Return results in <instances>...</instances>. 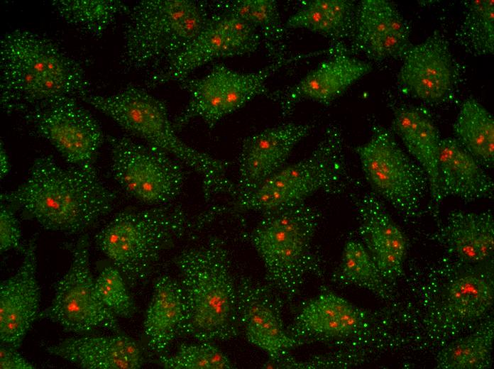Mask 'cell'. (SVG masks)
<instances>
[{
	"label": "cell",
	"mask_w": 494,
	"mask_h": 369,
	"mask_svg": "<svg viewBox=\"0 0 494 369\" xmlns=\"http://www.w3.org/2000/svg\"><path fill=\"white\" fill-rule=\"evenodd\" d=\"M116 197L96 169L63 168L51 155H41L33 162L26 180L1 193L0 199L45 229L75 234L108 214Z\"/></svg>",
	"instance_id": "obj_1"
},
{
	"label": "cell",
	"mask_w": 494,
	"mask_h": 369,
	"mask_svg": "<svg viewBox=\"0 0 494 369\" xmlns=\"http://www.w3.org/2000/svg\"><path fill=\"white\" fill-rule=\"evenodd\" d=\"M91 94L82 66L50 40L16 29L0 40V104L8 114H21L62 97L79 99Z\"/></svg>",
	"instance_id": "obj_2"
},
{
	"label": "cell",
	"mask_w": 494,
	"mask_h": 369,
	"mask_svg": "<svg viewBox=\"0 0 494 369\" xmlns=\"http://www.w3.org/2000/svg\"><path fill=\"white\" fill-rule=\"evenodd\" d=\"M226 211L216 206L195 217L180 205L164 204L117 214L95 236L99 250L135 288L150 276L163 252L175 241Z\"/></svg>",
	"instance_id": "obj_3"
},
{
	"label": "cell",
	"mask_w": 494,
	"mask_h": 369,
	"mask_svg": "<svg viewBox=\"0 0 494 369\" xmlns=\"http://www.w3.org/2000/svg\"><path fill=\"white\" fill-rule=\"evenodd\" d=\"M186 304L181 335L197 342L225 341L236 337V281L224 241L211 236L205 243L186 249L174 259Z\"/></svg>",
	"instance_id": "obj_4"
},
{
	"label": "cell",
	"mask_w": 494,
	"mask_h": 369,
	"mask_svg": "<svg viewBox=\"0 0 494 369\" xmlns=\"http://www.w3.org/2000/svg\"><path fill=\"white\" fill-rule=\"evenodd\" d=\"M108 116L126 131L148 145L172 155L192 168L202 178L204 197L237 195L236 184L226 176L229 163L184 143L175 133L167 104L146 89L128 85L109 96L89 94L80 99Z\"/></svg>",
	"instance_id": "obj_5"
},
{
	"label": "cell",
	"mask_w": 494,
	"mask_h": 369,
	"mask_svg": "<svg viewBox=\"0 0 494 369\" xmlns=\"http://www.w3.org/2000/svg\"><path fill=\"white\" fill-rule=\"evenodd\" d=\"M126 13L123 70L153 74L173 62L192 43L207 23L211 10L205 1L143 0Z\"/></svg>",
	"instance_id": "obj_6"
},
{
	"label": "cell",
	"mask_w": 494,
	"mask_h": 369,
	"mask_svg": "<svg viewBox=\"0 0 494 369\" xmlns=\"http://www.w3.org/2000/svg\"><path fill=\"white\" fill-rule=\"evenodd\" d=\"M321 214L304 202L263 214L248 239L260 257L265 284L285 302L300 294L308 275H324L313 238Z\"/></svg>",
	"instance_id": "obj_7"
},
{
	"label": "cell",
	"mask_w": 494,
	"mask_h": 369,
	"mask_svg": "<svg viewBox=\"0 0 494 369\" xmlns=\"http://www.w3.org/2000/svg\"><path fill=\"white\" fill-rule=\"evenodd\" d=\"M348 180L341 131L329 125L307 158L284 166L252 192L236 197L233 208L266 214L303 203L319 191L341 193Z\"/></svg>",
	"instance_id": "obj_8"
},
{
	"label": "cell",
	"mask_w": 494,
	"mask_h": 369,
	"mask_svg": "<svg viewBox=\"0 0 494 369\" xmlns=\"http://www.w3.org/2000/svg\"><path fill=\"white\" fill-rule=\"evenodd\" d=\"M354 150L373 192L405 218L417 217L429 192V180L422 168L402 148L393 133L375 124L369 140Z\"/></svg>",
	"instance_id": "obj_9"
},
{
	"label": "cell",
	"mask_w": 494,
	"mask_h": 369,
	"mask_svg": "<svg viewBox=\"0 0 494 369\" xmlns=\"http://www.w3.org/2000/svg\"><path fill=\"white\" fill-rule=\"evenodd\" d=\"M286 62H273L256 72H241L223 64L215 65L202 78H185L180 87L190 95L185 109L172 121L176 131L192 119H202L209 128L219 120L243 106L257 96L270 99L267 80Z\"/></svg>",
	"instance_id": "obj_10"
},
{
	"label": "cell",
	"mask_w": 494,
	"mask_h": 369,
	"mask_svg": "<svg viewBox=\"0 0 494 369\" xmlns=\"http://www.w3.org/2000/svg\"><path fill=\"white\" fill-rule=\"evenodd\" d=\"M106 140L112 175L128 194L146 204L164 205L180 194L185 171L168 154L126 136H107Z\"/></svg>",
	"instance_id": "obj_11"
},
{
	"label": "cell",
	"mask_w": 494,
	"mask_h": 369,
	"mask_svg": "<svg viewBox=\"0 0 494 369\" xmlns=\"http://www.w3.org/2000/svg\"><path fill=\"white\" fill-rule=\"evenodd\" d=\"M89 247L87 235L79 238L72 249L69 270L57 282L50 305L40 312L38 319H48L64 331L77 334L97 329L119 334L116 316L97 294L90 270Z\"/></svg>",
	"instance_id": "obj_12"
},
{
	"label": "cell",
	"mask_w": 494,
	"mask_h": 369,
	"mask_svg": "<svg viewBox=\"0 0 494 369\" xmlns=\"http://www.w3.org/2000/svg\"><path fill=\"white\" fill-rule=\"evenodd\" d=\"M77 99L62 97L20 114L72 167L95 169L104 137L98 121Z\"/></svg>",
	"instance_id": "obj_13"
},
{
	"label": "cell",
	"mask_w": 494,
	"mask_h": 369,
	"mask_svg": "<svg viewBox=\"0 0 494 369\" xmlns=\"http://www.w3.org/2000/svg\"><path fill=\"white\" fill-rule=\"evenodd\" d=\"M374 315L331 292L308 302L287 326L299 346L320 343L342 345L352 350L367 343L374 329Z\"/></svg>",
	"instance_id": "obj_14"
},
{
	"label": "cell",
	"mask_w": 494,
	"mask_h": 369,
	"mask_svg": "<svg viewBox=\"0 0 494 369\" xmlns=\"http://www.w3.org/2000/svg\"><path fill=\"white\" fill-rule=\"evenodd\" d=\"M261 39L255 28L237 16L211 11L207 23L192 43L173 62L151 74L146 85L153 88L180 82L212 60L252 53L258 50Z\"/></svg>",
	"instance_id": "obj_15"
},
{
	"label": "cell",
	"mask_w": 494,
	"mask_h": 369,
	"mask_svg": "<svg viewBox=\"0 0 494 369\" xmlns=\"http://www.w3.org/2000/svg\"><path fill=\"white\" fill-rule=\"evenodd\" d=\"M237 313L249 343L275 361L299 347L287 332L282 309L285 302L265 283L241 275L236 281Z\"/></svg>",
	"instance_id": "obj_16"
},
{
	"label": "cell",
	"mask_w": 494,
	"mask_h": 369,
	"mask_svg": "<svg viewBox=\"0 0 494 369\" xmlns=\"http://www.w3.org/2000/svg\"><path fill=\"white\" fill-rule=\"evenodd\" d=\"M456 82L455 64L444 35L434 31L424 40L412 45L397 75L400 89L430 104L449 99Z\"/></svg>",
	"instance_id": "obj_17"
},
{
	"label": "cell",
	"mask_w": 494,
	"mask_h": 369,
	"mask_svg": "<svg viewBox=\"0 0 494 369\" xmlns=\"http://www.w3.org/2000/svg\"><path fill=\"white\" fill-rule=\"evenodd\" d=\"M410 29L396 5L387 0L357 4L350 51L373 61L402 59L412 46Z\"/></svg>",
	"instance_id": "obj_18"
},
{
	"label": "cell",
	"mask_w": 494,
	"mask_h": 369,
	"mask_svg": "<svg viewBox=\"0 0 494 369\" xmlns=\"http://www.w3.org/2000/svg\"><path fill=\"white\" fill-rule=\"evenodd\" d=\"M313 128L311 123H288L246 138L238 159L237 197L252 192L282 168L296 145Z\"/></svg>",
	"instance_id": "obj_19"
},
{
	"label": "cell",
	"mask_w": 494,
	"mask_h": 369,
	"mask_svg": "<svg viewBox=\"0 0 494 369\" xmlns=\"http://www.w3.org/2000/svg\"><path fill=\"white\" fill-rule=\"evenodd\" d=\"M337 45L332 56L309 72L295 85L271 92L270 99L277 102L283 117L291 115L297 103L309 99L329 104L349 87L371 72V63L351 56Z\"/></svg>",
	"instance_id": "obj_20"
},
{
	"label": "cell",
	"mask_w": 494,
	"mask_h": 369,
	"mask_svg": "<svg viewBox=\"0 0 494 369\" xmlns=\"http://www.w3.org/2000/svg\"><path fill=\"white\" fill-rule=\"evenodd\" d=\"M35 241L23 250L13 275L0 284V340L18 348L40 314V291L36 278Z\"/></svg>",
	"instance_id": "obj_21"
},
{
	"label": "cell",
	"mask_w": 494,
	"mask_h": 369,
	"mask_svg": "<svg viewBox=\"0 0 494 369\" xmlns=\"http://www.w3.org/2000/svg\"><path fill=\"white\" fill-rule=\"evenodd\" d=\"M363 245L390 285L402 273L407 241L380 198L373 192L356 200Z\"/></svg>",
	"instance_id": "obj_22"
},
{
	"label": "cell",
	"mask_w": 494,
	"mask_h": 369,
	"mask_svg": "<svg viewBox=\"0 0 494 369\" xmlns=\"http://www.w3.org/2000/svg\"><path fill=\"white\" fill-rule=\"evenodd\" d=\"M46 351L84 369H137L145 362L140 346L119 334L70 338Z\"/></svg>",
	"instance_id": "obj_23"
},
{
	"label": "cell",
	"mask_w": 494,
	"mask_h": 369,
	"mask_svg": "<svg viewBox=\"0 0 494 369\" xmlns=\"http://www.w3.org/2000/svg\"><path fill=\"white\" fill-rule=\"evenodd\" d=\"M438 176L441 201L454 197L472 202L493 196V179L455 138L440 140Z\"/></svg>",
	"instance_id": "obj_24"
},
{
	"label": "cell",
	"mask_w": 494,
	"mask_h": 369,
	"mask_svg": "<svg viewBox=\"0 0 494 369\" xmlns=\"http://www.w3.org/2000/svg\"><path fill=\"white\" fill-rule=\"evenodd\" d=\"M392 130L401 139L410 155L426 173L432 202H441L438 176L439 132L429 112L422 108L401 104L393 108Z\"/></svg>",
	"instance_id": "obj_25"
},
{
	"label": "cell",
	"mask_w": 494,
	"mask_h": 369,
	"mask_svg": "<svg viewBox=\"0 0 494 369\" xmlns=\"http://www.w3.org/2000/svg\"><path fill=\"white\" fill-rule=\"evenodd\" d=\"M447 250L465 264L490 260L494 250V220L490 210L481 212L450 211L437 233Z\"/></svg>",
	"instance_id": "obj_26"
},
{
	"label": "cell",
	"mask_w": 494,
	"mask_h": 369,
	"mask_svg": "<svg viewBox=\"0 0 494 369\" xmlns=\"http://www.w3.org/2000/svg\"><path fill=\"white\" fill-rule=\"evenodd\" d=\"M185 320L186 304L179 281L168 275L159 277L143 325L149 348L162 355L181 335Z\"/></svg>",
	"instance_id": "obj_27"
},
{
	"label": "cell",
	"mask_w": 494,
	"mask_h": 369,
	"mask_svg": "<svg viewBox=\"0 0 494 369\" xmlns=\"http://www.w3.org/2000/svg\"><path fill=\"white\" fill-rule=\"evenodd\" d=\"M357 4L348 0L309 1L291 16L285 28H304L341 43L350 38Z\"/></svg>",
	"instance_id": "obj_28"
},
{
	"label": "cell",
	"mask_w": 494,
	"mask_h": 369,
	"mask_svg": "<svg viewBox=\"0 0 494 369\" xmlns=\"http://www.w3.org/2000/svg\"><path fill=\"white\" fill-rule=\"evenodd\" d=\"M209 6L212 11L231 13L252 26L263 38L273 62H286L283 45L285 26L275 1H218Z\"/></svg>",
	"instance_id": "obj_29"
},
{
	"label": "cell",
	"mask_w": 494,
	"mask_h": 369,
	"mask_svg": "<svg viewBox=\"0 0 494 369\" xmlns=\"http://www.w3.org/2000/svg\"><path fill=\"white\" fill-rule=\"evenodd\" d=\"M456 141L484 169L494 164V119L476 99L469 98L461 104L453 123Z\"/></svg>",
	"instance_id": "obj_30"
},
{
	"label": "cell",
	"mask_w": 494,
	"mask_h": 369,
	"mask_svg": "<svg viewBox=\"0 0 494 369\" xmlns=\"http://www.w3.org/2000/svg\"><path fill=\"white\" fill-rule=\"evenodd\" d=\"M493 298V282L490 278L478 273H466L448 285L444 309L455 321H475L490 311Z\"/></svg>",
	"instance_id": "obj_31"
},
{
	"label": "cell",
	"mask_w": 494,
	"mask_h": 369,
	"mask_svg": "<svg viewBox=\"0 0 494 369\" xmlns=\"http://www.w3.org/2000/svg\"><path fill=\"white\" fill-rule=\"evenodd\" d=\"M331 280L340 286L353 285L367 290L384 300L392 297L390 284L383 278L363 243L355 240L346 243L340 263Z\"/></svg>",
	"instance_id": "obj_32"
},
{
	"label": "cell",
	"mask_w": 494,
	"mask_h": 369,
	"mask_svg": "<svg viewBox=\"0 0 494 369\" xmlns=\"http://www.w3.org/2000/svg\"><path fill=\"white\" fill-rule=\"evenodd\" d=\"M462 20L456 33L457 43L467 53L487 56L494 53V1H463Z\"/></svg>",
	"instance_id": "obj_33"
},
{
	"label": "cell",
	"mask_w": 494,
	"mask_h": 369,
	"mask_svg": "<svg viewBox=\"0 0 494 369\" xmlns=\"http://www.w3.org/2000/svg\"><path fill=\"white\" fill-rule=\"evenodd\" d=\"M493 321L460 338L439 351L436 359L439 369H487L492 365Z\"/></svg>",
	"instance_id": "obj_34"
},
{
	"label": "cell",
	"mask_w": 494,
	"mask_h": 369,
	"mask_svg": "<svg viewBox=\"0 0 494 369\" xmlns=\"http://www.w3.org/2000/svg\"><path fill=\"white\" fill-rule=\"evenodd\" d=\"M51 4L66 23L94 36H100L119 14L129 9L119 0H54Z\"/></svg>",
	"instance_id": "obj_35"
},
{
	"label": "cell",
	"mask_w": 494,
	"mask_h": 369,
	"mask_svg": "<svg viewBox=\"0 0 494 369\" xmlns=\"http://www.w3.org/2000/svg\"><path fill=\"white\" fill-rule=\"evenodd\" d=\"M182 344L170 356H160L159 363L168 369L234 368L229 358L212 342Z\"/></svg>",
	"instance_id": "obj_36"
},
{
	"label": "cell",
	"mask_w": 494,
	"mask_h": 369,
	"mask_svg": "<svg viewBox=\"0 0 494 369\" xmlns=\"http://www.w3.org/2000/svg\"><path fill=\"white\" fill-rule=\"evenodd\" d=\"M97 294L115 316L130 318L136 310L127 284L115 266L104 268L94 280Z\"/></svg>",
	"instance_id": "obj_37"
},
{
	"label": "cell",
	"mask_w": 494,
	"mask_h": 369,
	"mask_svg": "<svg viewBox=\"0 0 494 369\" xmlns=\"http://www.w3.org/2000/svg\"><path fill=\"white\" fill-rule=\"evenodd\" d=\"M14 209L1 202L0 250L5 252L21 248V232Z\"/></svg>",
	"instance_id": "obj_38"
},
{
	"label": "cell",
	"mask_w": 494,
	"mask_h": 369,
	"mask_svg": "<svg viewBox=\"0 0 494 369\" xmlns=\"http://www.w3.org/2000/svg\"><path fill=\"white\" fill-rule=\"evenodd\" d=\"M1 369H33L35 367L18 353L16 348L1 343L0 346Z\"/></svg>",
	"instance_id": "obj_39"
},
{
	"label": "cell",
	"mask_w": 494,
	"mask_h": 369,
	"mask_svg": "<svg viewBox=\"0 0 494 369\" xmlns=\"http://www.w3.org/2000/svg\"><path fill=\"white\" fill-rule=\"evenodd\" d=\"M1 150H0V175L1 179L4 178L8 175L10 170V164L9 161L8 155L6 150L2 144V141H1Z\"/></svg>",
	"instance_id": "obj_40"
}]
</instances>
